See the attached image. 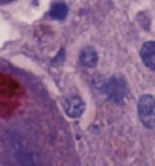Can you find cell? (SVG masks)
Returning <instances> with one entry per match:
<instances>
[{
    "instance_id": "obj_1",
    "label": "cell",
    "mask_w": 155,
    "mask_h": 166,
    "mask_svg": "<svg viewBox=\"0 0 155 166\" xmlns=\"http://www.w3.org/2000/svg\"><path fill=\"white\" fill-rule=\"evenodd\" d=\"M62 123L49 95L31 76L0 67V161L53 163L46 151L58 146Z\"/></svg>"
},
{
    "instance_id": "obj_2",
    "label": "cell",
    "mask_w": 155,
    "mask_h": 166,
    "mask_svg": "<svg viewBox=\"0 0 155 166\" xmlns=\"http://www.w3.org/2000/svg\"><path fill=\"white\" fill-rule=\"evenodd\" d=\"M137 111L141 123L146 128H155V98L150 95H143L138 99Z\"/></svg>"
},
{
    "instance_id": "obj_3",
    "label": "cell",
    "mask_w": 155,
    "mask_h": 166,
    "mask_svg": "<svg viewBox=\"0 0 155 166\" xmlns=\"http://www.w3.org/2000/svg\"><path fill=\"white\" fill-rule=\"evenodd\" d=\"M125 92H126V87L125 84L122 82V79H117V78H111L106 84V95L116 101V102H120L125 96Z\"/></svg>"
},
{
    "instance_id": "obj_4",
    "label": "cell",
    "mask_w": 155,
    "mask_h": 166,
    "mask_svg": "<svg viewBox=\"0 0 155 166\" xmlns=\"http://www.w3.org/2000/svg\"><path fill=\"white\" fill-rule=\"evenodd\" d=\"M140 57L147 69L155 70V41H146L140 49Z\"/></svg>"
},
{
    "instance_id": "obj_5",
    "label": "cell",
    "mask_w": 155,
    "mask_h": 166,
    "mask_svg": "<svg viewBox=\"0 0 155 166\" xmlns=\"http://www.w3.org/2000/svg\"><path fill=\"white\" fill-rule=\"evenodd\" d=\"M64 110L70 117H79L85 110V104L82 102L81 98L73 96V98H69L64 101Z\"/></svg>"
},
{
    "instance_id": "obj_6",
    "label": "cell",
    "mask_w": 155,
    "mask_h": 166,
    "mask_svg": "<svg viewBox=\"0 0 155 166\" xmlns=\"http://www.w3.org/2000/svg\"><path fill=\"white\" fill-rule=\"evenodd\" d=\"M79 61L85 67H94L97 64V52L91 47H85L79 54Z\"/></svg>"
},
{
    "instance_id": "obj_7",
    "label": "cell",
    "mask_w": 155,
    "mask_h": 166,
    "mask_svg": "<svg viewBox=\"0 0 155 166\" xmlns=\"http://www.w3.org/2000/svg\"><path fill=\"white\" fill-rule=\"evenodd\" d=\"M67 12H69V8H67V5L62 3V2H56V3H53L52 8H50V11H49L50 17L55 19V20H62V19H66Z\"/></svg>"
},
{
    "instance_id": "obj_8",
    "label": "cell",
    "mask_w": 155,
    "mask_h": 166,
    "mask_svg": "<svg viewBox=\"0 0 155 166\" xmlns=\"http://www.w3.org/2000/svg\"><path fill=\"white\" fill-rule=\"evenodd\" d=\"M0 2H5V0H0Z\"/></svg>"
}]
</instances>
